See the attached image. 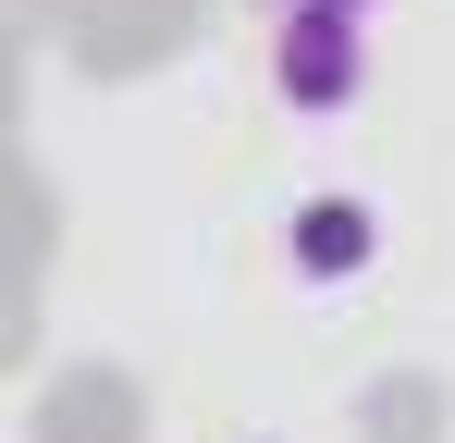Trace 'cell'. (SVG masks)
<instances>
[{
	"label": "cell",
	"mask_w": 455,
	"mask_h": 443,
	"mask_svg": "<svg viewBox=\"0 0 455 443\" xmlns=\"http://www.w3.org/2000/svg\"><path fill=\"white\" fill-rule=\"evenodd\" d=\"M357 86H370V12L357 0H283V25H271V99L296 124H332V111H357Z\"/></svg>",
	"instance_id": "1"
},
{
	"label": "cell",
	"mask_w": 455,
	"mask_h": 443,
	"mask_svg": "<svg viewBox=\"0 0 455 443\" xmlns=\"http://www.w3.org/2000/svg\"><path fill=\"white\" fill-rule=\"evenodd\" d=\"M283 259H296L307 284H357V271L381 259V210H370V197H296Z\"/></svg>",
	"instance_id": "2"
},
{
	"label": "cell",
	"mask_w": 455,
	"mask_h": 443,
	"mask_svg": "<svg viewBox=\"0 0 455 443\" xmlns=\"http://www.w3.org/2000/svg\"><path fill=\"white\" fill-rule=\"evenodd\" d=\"M357 12H370V0H357Z\"/></svg>",
	"instance_id": "3"
}]
</instances>
